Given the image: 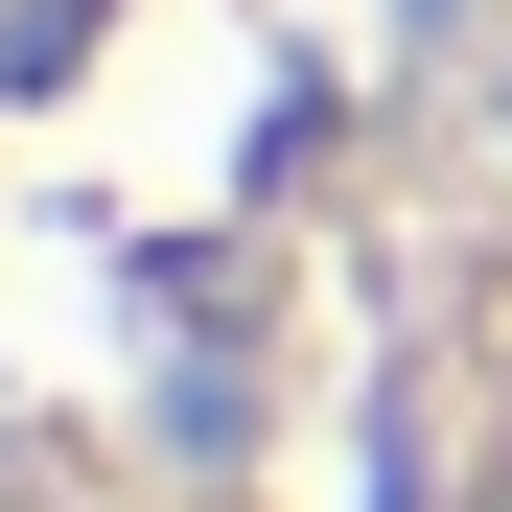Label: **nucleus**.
Returning <instances> with one entry per match:
<instances>
[{
    "label": "nucleus",
    "mask_w": 512,
    "mask_h": 512,
    "mask_svg": "<svg viewBox=\"0 0 512 512\" xmlns=\"http://www.w3.org/2000/svg\"><path fill=\"white\" fill-rule=\"evenodd\" d=\"M396 0H0V512H373Z\"/></svg>",
    "instance_id": "f257e3e1"
}]
</instances>
